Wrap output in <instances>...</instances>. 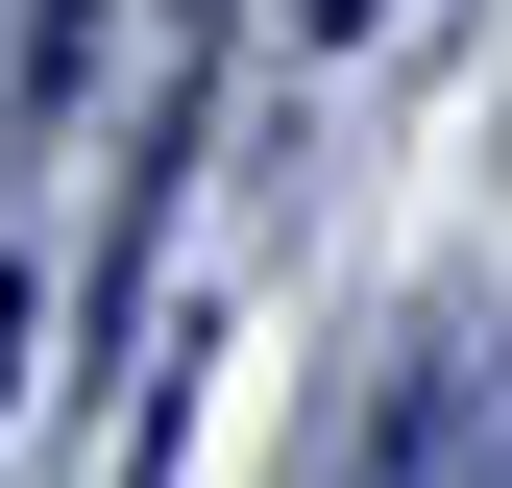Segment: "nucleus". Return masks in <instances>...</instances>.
Masks as SVG:
<instances>
[{
    "label": "nucleus",
    "instance_id": "f03ea898",
    "mask_svg": "<svg viewBox=\"0 0 512 488\" xmlns=\"http://www.w3.org/2000/svg\"><path fill=\"white\" fill-rule=\"evenodd\" d=\"M317 25H366V0H317Z\"/></svg>",
    "mask_w": 512,
    "mask_h": 488
},
{
    "label": "nucleus",
    "instance_id": "f257e3e1",
    "mask_svg": "<svg viewBox=\"0 0 512 488\" xmlns=\"http://www.w3.org/2000/svg\"><path fill=\"white\" fill-rule=\"evenodd\" d=\"M0 342H25V269H0Z\"/></svg>",
    "mask_w": 512,
    "mask_h": 488
}]
</instances>
